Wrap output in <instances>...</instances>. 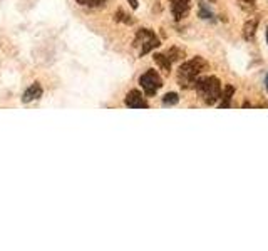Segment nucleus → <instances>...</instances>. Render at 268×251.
Returning <instances> with one entry per match:
<instances>
[{
  "label": "nucleus",
  "mask_w": 268,
  "mask_h": 251,
  "mask_svg": "<svg viewBox=\"0 0 268 251\" xmlns=\"http://www.w3.org/2000/svg\"><path fill=\"white\" fill-rule=\"evenodd\" d=\"M155 62L160 65L161 70H164V72H169V70H171V60H169L168 55L156 54V55H155Z\"/></svg>",
  "instance_id": "nucleus-10"
},
{
  "label": "nucleus",
  "mask_w": 268,
  "mask_h": 251,
  "mask_svg": "<svg viewBox=\"0 0 268 251\" xmlns=\"http://www.w3.org/2000/svg\"><path fill=\"white\" fill-rule=\"evenodd\" d=\"M265 84H267V91H268V76H267V81H265Z\"/></svg>",
  "instance_id": "nucleus-16"
},
{
  "label": "nucleus",
  "mask_w": 268,
  "mask_h": 251,
  "mask_svg": "<svg viewBox=\"0 0 268 251\" xmlns=\"http://www.w3.org/2000/svg\"><path fill=\"white\" fill-rule=\"evenodd\" d=\"M126 105L131 109H148L146 99L143 98V94L139 91H129V94L126 96Z\"/></svg>",
  "instance_id": "nucleus-5"
},
{
  "label": "nucleus",
  "mask_w": 268,
  "mask_h": 251,
  "mask_svg": "<svg viewBox=\"0 0 268 251\" xmlns=\"http://www.w3.org/2000/svg\"><path fill=\"white\" fill-rule=\"evenodd\" d=\"M267 42H268V27H267Z\"/></svg>",
  "instance_id": "nucleus-17"
},
{
  "label": "nucleus",
  "mask_w": 268,
  "mask_h": 251,
  "mask_svg": "<svg viewBox=\"0 0 268 251\" xmlns=\"http://www.w3.org/2000/svg\"><path fill=\"white\" fill-rule=\"evenodd\" d=\"M139 84H141V87L148 96H155L156 92L161 89L162 81L156 70H148V72H144L141 79H139Z\"/></svg>",
  "instance_id": "nucleus-4"
},
{
  "label": "nucleus",
  "mask_w": 268,
  "mask_h": 251,
  "mask_svg": "<svg viewBox=\"0 0 268 251\" xmlns=\"http://www.w3.org/2000/svg\"><path fill=\"white\" fill-rule=\"evenodd\" d=\"M184 55V52L181 50H178V49H171L168 52V57H169V60L173 62V60H178V59H181V57Z\"/></svg>",
  "instance_id": "nucleus-13"
},
{
  "label": "nucleus",
  "mask_w": 268,
  "mask_h": 251,
  "mask_svg": "<svg viewBox=\"0 0 268 251\" xmlns=\"http://www.w3.org/2000/svg\"><path fill=\"white\" fill-rule=\"evenodd\" d=\"M233 94H235V87L233 86H226L225 87V91H223V94H221V104H219V107L221 109H228L231 105V98H233Z\"/></svg>",
  "instance_id": "nucleus-8"
},
{
  "label": "nucleus",
  "mask_w": 268,
  "mask_h": 251,
  "mask_svg": "<svg viewBox=\"0 0 268 251\" xmlns=\"http://www.w3.org/2000/svg\"><path fill=\"white\" fill-rule=\"evenodd\" d=\"M160 46V39L156 37L155 32L148 29H141L136 34L134 39V47H139V55H146L148 52H151L153 49Z\"/></svg>",
  "instance_id": "nucleus-3"
},
{
  "label": "nucleus",
  "mask_w": 268,
  "mask_h": 251,
  "mask_svg": "<svg viewBox=\"0 0 268 251\" xmlns=\"http://www.w3.org/2000/svg\"><path fill=\"white\" fill-rule=\"evenodd\" d=\"M257 25H258V20L257 19H252L248 20L247 24L243 25V37L247 39V41H250V39L255 35V30H257Z\"/></svg>",
  "instance_id": "nucleus-9"
},
{
  "label": "nucleus",
  "mask_w": 268,
  "mask_h": 251,
  "mask_svg": "<svg viewBox=\"0 0 268 251\" xmlns=\"http://www.w3.org/2000/svg\"><path fill=\"white\" fill-rule=\"evenodd\" d=\"M195 87H196L198 94H200L205 102L210 105L214 104L219 98H221V82L213 76L198 79Z\"/></svg>",
  "instance_id": "nucleus-2"
},
{
  "label": "nucleus",
  "mask_w": 268,
  "mask_h": 251,
  "mask_svg": "<svg viewBox=\"0 0 268 251\" xmlns=\"http://www.w3.org/2000/svg\"><path fill=\"white\" fill-rule=\"evenodd\" d=\"M178 94L176 92H169V94H166L164 98H162V104L164 105H174V104H178Z\"/></svg>",
  "instance_id": "nucleus-12"
},
{
  "label": "nucleus",
  "mask_w": 268,
  "mask_h": 251,
  "mask_svg": "<svg viewBox=\"0 0 268 251\" xmlns=\"http://www.w3.org/2000/svg\"><path fill=\"white\" fill-rule=\"evenodd\" d=\"M241 2V7L247 8V10H253L255 8V0H240Z\"/></svg>",
  "instance_id": "nucleus-14"
},
{
  "label": "nucleus",
  "mask_w": 268,
  "mask_h": 251,
  "mask_svg": "<svg viewBox=\"0 0 268 251\" xmlns=\"http://www.w3.org/2000/svg\"><path fill=\"white\" fill-rule=\"evenodd\" d=\"M188 10H190V0H171V12L176 20L186 17Z\"/></svg>",
  "instance_id": "nucleus-6"
},
{
  "label": "nucleus",
  "mask_w": 268,
  "mask_h": 251,
  "mask_svg": "<svg viewBox=\"0 0 268 251\" xmlns=\"http://www.w3.org/2000/svg\"><path fill=\"white\" fill-rule=\"evenodd\" d=\"M39 98H42V87H41V84L36 82L24 92L22 100H24V102H32V100H37Z\"/></svg>",
  "instance_id": "nucleus-7"
},
{
  "label": "nucleus",
  "mask_w": 268,
  "mask_h": 251,
  "mask_svg": "<svg viewBox=\"0 0 268 251\" xmlns=\"http://www.w3.org/2000/svg\"><path fill=\"white\" fill-rule=\"evenodd\" d=\"M77 3L84 7H91V8H98V7H103L106 3V0H76Z\"/></svg>",
  "instance_id": "nucleus-11"
},
{
  "label": "nucleus",
  "mask_w": 268,
  "mask_h": 251,
  "mask_svg": "<svg viewBox=\"0 0 268 251\" xmlns=\"http://www.w3.org/2000/svg\"><path fill=\"white\" fill-rule=\"evenodd\" d=\"M127 2L131 3V7L133 8H138V0H127Z\"/></svg>",
  "instance_id": "nucleus-15"
},
{
  "label": "nucleus",
  "mask_w": 268,
  "mask_h": 251,
  "mask_svg": "<svg viewBox=\"0 0 268 251\" xmlns=\"http://www.w3.org/2000/svg\"><path fill=\"white\" fill-rule=\"evenodd\" d=\"M206 67H208V64H206V60L201 59V57H195V59L184 62L178 70L179 86H181L183 89H190V87H193L198 81V76H200Z\"/></svg>",
  "instance_id": "nucleus-1"
}]
</instances>
